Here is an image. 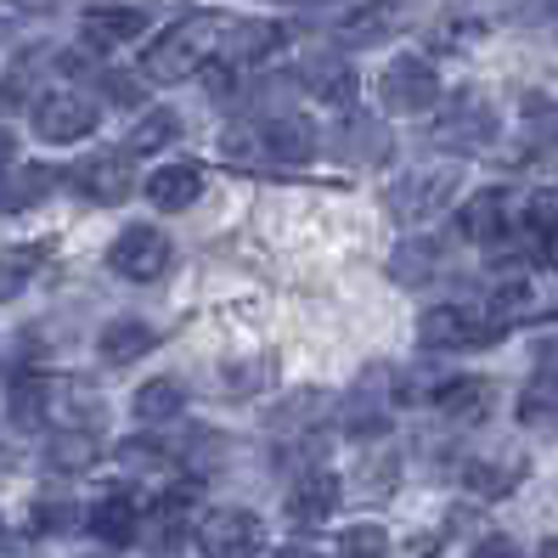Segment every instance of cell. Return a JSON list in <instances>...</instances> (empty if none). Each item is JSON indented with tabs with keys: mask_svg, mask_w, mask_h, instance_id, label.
<instances>
[{
	"mask_svg": "<svg viewBox=\"0 0 558 558\" xmlns=\"http://www.w3.org/2000/svg\"><path fill=\"white\" fill-rule=\"evenodd\" d=\"M153 344H158V333H153L147 322H136V316H130V322H113L108 333L96 339V350H102L108 367H130V361H142Z\"/></svg>",
	"mask_w": 558,
	"mask_h": 558,
	"instance_id": "cell-17",
	"label": "cell"
},
{
	"mask_svg": "<svg viewBox=\"0 0 558 558\" xmlns=\"http://www.w3.org/2000/svg\"><path fill=\"white\" fill-rule=\"evenodd\" d=\"M333 153L350 163H384L389 158V130L378 119H344L333 124Z\"/></svg>",
	"mask_w": 558,
	"mask_h": 558,
	"instance_id": "cell-15",
	"label": "cell"
},
{
	"mask_svg": "<svg viewBox=\"0 0 558 558\" xmlns=\"http://www.w3.org/2000/svg\"><path fill=\"white\" fill-rule=\"evenodd\" d=\"M378 96H384V108L389 113H423V108H435L440 102V74H435V62L429 57H396L384 69L378 80Z\"/></svg>",
	"mask_w": 558,
	"mask_h": 558,
	"instance_id": "cell-4",
	"label": "cell"
},
{
	"mask_svg": "<svg viewBox=\"0 0 558 558\" xmlns=\"http://www.w3.org/2000/svg\"><path fill=\"white\" fill-rule=\"evenodd\" d=\"M440 271V248L435 243H401L396 248V259H389V277H396V282H429Z\"/></svg>",
	"mask_w": 558,
	"mask_h": 558,
	"instance_id": "cell-27",
	"label": "cell"
},
{
	"mask_svg": "<svg viewBox=\"0 0 558 558\" xmlns=\"http://www.w3.org/2000/svg\"><path fill=\"white\" fill-rule=\"evenodd\" d=\"M96 130V102L80 90H51L35 102V136L51 142V147H69V142H85Z\"/></svg>",
	"mask_w": 558,
	"mask_h": 558,
	"instance_id": "cell-5",
	"label": "cell"
},
{
	"mask_svg": "<svg viewBox=\"0 0 558 558\" xmlns=\"http://www.w3.org/2000/svg\"><path fill=\"white\" fill-rule=\"evenodd\" d=\"M181 407H186V396H181L175 378H153V384L136 389V417L142 423H163V417H175Z\"/></svg>",
	"mask_w": 558,
	"mask_h": 558,
	"instance_id": "cell-26",
	"label": "cell"
},
{
	"mask_svg": "<svg viewBox=\"0 0 558 558\" xmlns=\"http://www.w3.org/2000/svg\"><path fill=\"white\" fill-rule=\"evenodd\" d=\"M277 378V361L271 355H243V361H226V389H232L238 401H254L259 389Z\"/></svg>",
	"mask_w": 558,
	"mask_h": 558,
	"instance_id": "cell-23",
	"label": "cell"
},
{
	"mask_svg": "<svg viewBox=\"0 0 558 558\" xmlns=\"http://www.w3.org/2000/svg\"><path fill=\"white\" fill-rule=\"evenodd\" d=\"M271 558H322V553H311V547H277Z\"/></svg>",
	"mask_w": 558,
	"mask_h": 558,
	"instance_id": "cell-39",
	"label": "cell"
},
{
	"mask_svg": "<svg viewBox=\"0 0 558 558\" xmlns=\"http://www.w3.org/2000/svg\"><path fill=\"white\" fill-rule=\"evenodd\" d=\"M69 519H74L69 502H35V531H62Z\"/></svg>",
	"mask_w": 558,
	"mask_h": 558,
	"instance_id": "cell-35",
	"label": "cell"
},
{
	"mask_svg": "<svg viewBox=\"0 0 558 558\" xmlns=\"http://www.w3.org/2000/svg\"><path fill=\"white\" fill-rule=\"evenodd\" d=\"M396 23H401L396 0H373V7H361V12H350V17L339 23V40H344V46H378Z\"/></svg>",
	"mask_w": 558,
	"mask_h": 558,
	"instance_id": "cell-19",
	"label": "cell"
},
{
	"mask_svg": "<svg viewBox=\"0 0 558 558\" xmlns=\"http://www.w3.org/2000/svg\"><path fill=\"white\" fill-rule=\"evenodd\" d=\"M553 12H558V0H508V7H502V17L519 23V28H536V23H547Z\"/></svg>",
	"mask_w": 558,
	"mask_h": 558,
	"instance_id": "cell-33",
	"label": "cell"
},
{
	"mask_svg": "<svg viewBox=\"0 0 558 558\" xmlns=\"http://www.w3.org/2000/svg\"><path fill=\"white\" fill-rule=\"evenodd\" d=\"M17 181L7 186V192H0V204H7V209H23V204H35L40 198V192H51V170H46V163H23V170H12Z\"/></svg>",
	"mask_w": 558,
	"mask_h": 558,
	"instance_id": "cell-29",
	"label": "cell"
},
{
	"mask_svg": "<svg viewBox=\"0 0 558 558\" xmlns=\"http://www.w3.org/2000/svg\"><path fill=\"white\" fill-rule=\"evenodd\" d=\"M175 136H181V113L175 108H153L136 130H130L124 153H158V147H170Z\"/></svg>",
	"mask_w": 558,
	"mask_h": 558,
	"instance_id": "cell-24",
	"label": "cell"
},
{
	"mask_svg": "<svg viewBox=\"0 0 558 558\" xmlns=\"http://www.w3.org/2000/svg\"><path fill=\"white\" fill-rule=\"evenodd\" d=\"M259 519L248 508H215L204 524H198V547L209 558H254L259 553Z\"/></svg>",
	"mask_w": 558,
	"mask_h": 558,
	"instance_id": "cell-7",
	"label": "cell"
},
{
	"mask_svg": "<svg viewBox=\"0 0 558 558\" xmlns=\"http://www.w3.org/2000/svg\"><path fill=\"white\" fill-rule=\"evenodd\" d=\"M46 254H51V243H12V248H0V300H12V293L46 266Z\"/></svg>",
	"mask_w": 558,
	"mask_h": 558,
	"instance_id": "cell-20",
	"label": "cell"
},
{
	"mask_svg": "<svg viewBox=\"0 0 558 558\" xmlns=\"http://www.w3.org/2000/svg\"><path fill=\"white\" fill-rule=\"evenodd\" d=\"M305 85L316 96H327V102H350V96H355V74L344 69L339 57H311L305 62Z\"/></svg>",
	"mask_w": 558,
	"mask_h": 558,
	"instance_id": "cell-22",
	"label": "cell"
},
{
	"mask_svg": "<svg viewBox=\"0 0 558 558\" xmlns=\"http://www.w3.org/2000/svg\"><path fill=\"white\" fill-rule=\"evenodd\" d=\"M469 558H524V553H519V547H513L508 536H490V542H480V547H474Z\"/></svg>",
	"mask_w": 558,
	"mask_h": 558,
	"instance_id": "cell-36",
	"label": "cell"
},
{
	"mask_svg": "<svg viewBox=\"0 0 558 558\" xmlns=\"http://www.w3.org/2000/svg\"><path fill=\"white\" fill-rule=\"evenodd\" d=\"M170 259H175V248L158 226H124V232L113 238V248H108V266L124 282H158L163 271H170Z\"/></svg>",
	"mask_w": 558,
	"mask_h": 558,
	"instance_id": "cell-3",
	"label": "cell"
},
{
	"mask_svg": "<svg viewBox=\"0 0 558 558\" xmlns=\"http://www.w3.org/2000/svg\"><path fill=\"white\" fill-rule=\"evenodd\" d=\"M80 28H85L90 46H124V40L147 35V12L142 7H85Z\"/></svg>",
	"mask_w": 558,
	"mask_h": 558,
	"instance_id": "cell-11",
	"label": "cell"
},
{
	"mask_svg": "<svg viewBox=\"0 0 558 558\" xmlns=\"http://www.w3.org/2000/svg\"><path fill=\"white\" fill-rule=\"evenodd\" d=\"M46 417H51V384L46 378H23L12 389V423L17 429H40Z\"/></svg>",
	"mask_w": 558,
	"mask_h": 558,
	"instance_id": "cell-25",
	"label": "cell"
},
{
	"mask_svg": "<svg viewBox=\"0 0 558 558\" xmlns=\"http://www.w3.org/2000/svg\"><path fill=\"white\" fill-rule=\"evenodd\" d=\"M316 147H322L316 124L300 119V113H282V119L259 124V153L277 158V163H305V158H316Z\"/></svg>",
	"mask_w": 558,
	"mask_h": 558,
	"instance_id": "cell-10",
	"label": "cell"
},
{
	"mask_svg": "<svg viewBox=\"0 0 558 558\" xmlns=\"http://www.w3.org/2000/svg\"><path fill=\"white\" fill-rule=\"evenodd\" d=\"M74 192H85L90 204H124L130 186H136V170H130L124 153H96V158H80L69 170Z\"/></svg>",
	"mask_w": 558,
	"mask_h": 558,
	"instance_id": "cell-8",
	"label": "cell"
},
{
	"mask_svg": "<svg viewBox=\"0 0 558 558\" xmlns=\"http://www.w3.org/2000/svg\"><path fill=\"white\" fill-rule=\"evenodd\" d=\"M417 339H423V350H463V344L497 339V333H490V327H485L480 305H435L429 316H423Z\"/></svg>",
	"mask_w": 558,
	"mask_h": 558,
	"instance_id": "cell-9",
	"label": "cell"
},
{
	"mask_svg": "<svg viewBox=\"0 0 558 558\" xmlns=\"http://www.w3.org/2000/svg\"><path fill=\"white\" fill-rule=\"evenodd\" d=\"M542 558H558V542H542Z\"/></svg>",
	"mask_w": 558,
	"mask_h": 558,
	"instance_id": "cell-41",
	"label": "cell"
},
{
	"mask_svg": "<svg viewBox=\"0 0 558 558\" xmlns=\"http://www.w3.org/2000/svg\"><path fill=\"white\" fill-rule=\"evenodd\" d=\"M96 457V440L90 435H57L51 446H46V463L51 469H85Z\"/></svg>",
	"mask_w": 558,
	"mask_h": 558,
	"instance_id": "cell-31",
	"label": "cell"
},
{
	"mask_svg": "<svg viewBox=\"0 0 558 558\" xmlns=\"http://www.w3.org/2000/svg\"><path fill=\"white\" fill-rule=\"evenodd\" d=\"M502 226H508V198L497 186L490 192H474V198L457 209V232H463L469 243H490V238H502Z\"/></svg>",
	"mask_w": 558,
	"mask_h": 558,
	"instance_id": "cell-16",
	"label": "cell"
},
{
	"mask_svg": "<svg viewBox=\"0 0 558 558\" xmlns=\"http://www.w3.org/2000/svg\"><path fill=\"white\" fill-rule=\"evenodd\" d=\"M215 28H226V23L204 12V17L175 23L170 35H158V40L147 46V57H142V80H147V85H175V80H186V74H198L204 57L220 46Z\"/></svg>",
	"mask_w": 558,
	"mask_h": 558,
	"instance_id": "cell-1",
	"label": "cell"
},
{
	"mask_svg": "<svg viewBox=\"0 0 558 558\" xmlns=\"http://www.w3.org/2000/svg\"><path fill=\"white\" fill-rule=\"evenodd\" d=\"M198 192H204V170H198V163H170V170L147 175V204L163 209V215L198 204Z\"/></svg>",
	"mask_w": 558,
	"mask_h": 558,
	"instance_id": "cell-13",
	"label": "cell"
},
{
	"mask_svg": "<svg viewBox=\"0 0 558 558\" xmlns=\"http://www.w3.org/2000/svg\"><path fill=\"white\" fill-rule=\"evenodd\" d=\"M282 40V28L277 23H259V17H248V23H232V28H226V35H220V57L226 62H232V69H238V62H254V57H266L271 46Z\"/></svg>",
	"mask_w": 558,
	"mask_h": 558,
	"instance_id": "cell-18",
	"label": "cell"
},
{
	"mask_svg": "<svg viewBox=\"0 0 558 558\" xmlns=\"http://www.w3.org/2000/svg\"><path fill=\"white\" fill-rule=\"evenodd\" d=\"M108 80V90L119 96V102H130V96H136V85H130V74H102Z\"/></svg>",
	"mask_w": 558,
	"mask_h": 558,
	"instance_id": "cell-38",
	"label": "cell"
},
{
	"mask_svg": "<svg viewBox=\"0 0 558 558\" xmlns=\"http://www.w3.org/2000/svg\"><path fill=\"white\" fill-rule=\"evenodd\" d=\"M23 102H28V69L17 62V69H12L7 80H0V119H7V113H17Z\"/></svg>",
	"mask_w": 558,
	"mask_h": 558,
	"instance_id": "cell-34",
	"label": "cell"
},
{
	"mask_svg": "<svg viewBox=\"0 0 558 558\" xmlns=\"http://www.w3.org/2000/svg\"><path fill=\"white\" fill-rule=\"evenodd\" d=\"M12 547V531H7V519H0V553H7Z\"/></svg>",
	"mask_w": 558,
	"mask_h": 558,
	"instance_id": "cell-40",
	"label": "cell"
},
{
	"mask_svg": "<svg viewBox=\"0 0 558 558\" xmlns=\"http://www.w3.org/2000/svg\"><path fill=\"white\" fill-rule=\"evenodd\" d=\"M513 480H519V463H508V469L474 463V469H469V485L480 490V497H502V490H513Z\"/></svg>",
	"mask_w": 558,
	"mask_h": 558,
	"instance_id": "cell-32",
	"label": "cell"
},
{
	"mask_svg": "<svg viewBox=\"0 0 558 558\" xmlns=\"http://www.w3.org/2000/svg\"><path fill=\"white\" fill-rule=\"evenodd\" d=\"M85 524H90V536H96V542H108V547H130V542H136V531H142V508L130 502L124 490H108V497L90 508V519H85Z\"/></svg>",
	"mask_w": 558,
	"mask_h": 558,
	"instance_id": "cell-12",
	"label": "cell"
},
{
	"mask_svg": "<svg viewBox=\"0 0 558 558\" xmlns=\"http://www.w3.org/2000/svg\"><path fill=\"white\" fill-rule=\"evenodd\" d=\"M457 175H463V170H412L407 181H396V186L384 192V209L396 215V220H407V226L435 220L457 198Z\"/></svg>",
	"mask_w": 558,
	"mask_h": 558,
	"instance_id": "cell-2",
	"label": "cell"
},
{
	"mask_svg": "<svg viewBox=\"0 0 558 558\" xmlns=\"http://www.w3.org/2000/svg\"><path fill=\"white\" fill-rule=\"evenodd\" d=\"M435 142H440V147H457V153H480V147L497 142V113H490L485 96L463 90V96H457V102L440 113Z\"/></svg>",
	"mask_w": 558,
	"mask_h": 558,
	"instance_id": "cell-6",
	"label": "cell"
},
{
	"mask_svg": "<svg viewBox=\"0 0 558 558\" xmlns=\"http://www.w3.org/2000/svg\"><path fill=\"white\" fill-rule=\"evenodd\" d=\"M333 508H339V480H333V474H322V469L305 474L300 485L288 490V519H293V524H305V531H311V524H322Z\"/></svg>",
	"mask_w": 558,
	"mask_h": 558,
	"instance_id": "cell-14",
	"label": "cell"
},
{
	"mask_svg": "<svg viewBox=\"0 0 558 558\" xmlns=\"http://www.w3.org/2000/svg\"><path fill=\"white\" fill-rule=\"evenodd\" d=\"M339 558H389V531L384 524H350L339 536Z\"/></svg>",
	"mask_w": 558,
	"mask_h": 558,
	"instance_id": "cell-30",
	"label": "cell"
},
{
	"mask_svg": "<svg viewBox=\"0 0 558 558\" xmlns=\"http://www.w3.org/2000/svg\"><path fill=\"white\" fill-rule=\"evenodd\" d=\"M435 407H440L446 417H480V412L490 407V384H485V378H451V384H440Z\"/></svg>",
	"mask_w": 558,
	"mask_h": 558,
	"instance_id": "cell-21",
	"label": "cell"
},
{
	"mask_svg": "<svg viewBox=\"0 0 558 558\" xmlns=\"http://www.w3.org/2000/svg\"><path fill=\"white\" fill-rule=\"evenodd\" d=\"M524 136L531 147H558V102L553 96H524Z\"/></svg>",
	"mask_w": 558,
	"mask_h": 558,
	"instance_id": "cell-28",
	"label": "cell"
},
{
	"mask_svg": "<svg viewBox=\"0 0 558 558\" xmlns=\"http://www.w3.org/2000/svg\"><path fill=\"white\" fill-rule=\"evenodd\" d=\"M12 158H17V136H12V130H7V124H0V175H7V170H12Z\"/></svg>",
	"mask_w": 558,
	"mask_h": 558,
	"instance_id": "cell-37",
	"label": "cell"
}]
</instances>
